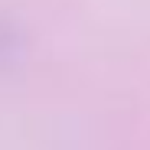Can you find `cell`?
Listing matches in <instances>:
<instances>
[{
  "mask_svg": "<svg viewBox=\"0 0 150 150\" xmlns=\"http://www.w3.org/2000/svg\"><path fill=\"white\" fill-rule=\"evenodd\" d=\"M20 52V36L13 26H7V23H0V69H4L10 59H16Z\"/></svg>",
  "mask_w": 150,
  "mask_h": 150,
  "instance_id": "1",
  "label": "cell"
}]
</instances>
